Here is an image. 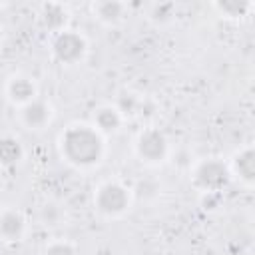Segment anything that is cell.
I'll return each instance as SVG.
<instances>
[{
    "label": "cell",
    "instance_id": "7",
    "mask_svg": "<svg viewBox=\"0 0 255 255\" xmlns=\"http://www.w3.org/2000/svg\"><path fill=\"white\" fill-rule=\"evenodd\" d=\"M52 118V108L44 100H32L22 108V122L30 129H42Z\"/></svg>",
    "mask_w": 255,
    "mask_h": 255
},
{
    "label": "cell",
    "instance_id": "1",
    "mask_svg": "<svg viewBox=\"0 0 255 255\" xmlns=\"http://www.w3.org/2000/svg\"><path fill=\"white\" fill-rule=\"evenodd\" d=\"M60 151L64 159L76 167L98 165L104 155L102 133L88 124H74L60 135Z\"/></svg>",
    "mask_w": 255,
    "mask_h": 255
},
{
    "label": "cell",
    "instance_id": "12",
    "mask_svg": "<svg viewBox=\"0 0 255 255\" xmlns=\"http://www.w3.org/2000/svg\"><path fill=\"white\" fill-rule=\"evenodd\" d=\"M229 171H233L245 183H253V179H255V151H253V147H245L243 151H239L233 157V169H229Z\"/></svg>",
    "mask_w": 255,
    "mask_h": 255
},
{
    "label": "cell",
    "instance_id": "10",
    "mask_svg": "<svg viewBox=\"0 0 255 255\" xmlns=\"http://www.w3.org/2000/svg\"><path fill=\"white\" fill-rule=\"evenodd\" d=\"M94 10V16L104 22V24H118L124 16H126V4L124 2H116V0H102V2H96L92 6Z\"/></svg>",
    "mask_w": 255,
    "mask_h": 255
},
{
    "label": "cell",
    "instance_id": "13",
    "mask_svg": "<svg viewBox=\"0 0 255 255\" xmlns=\"http://www.w3.org/2000/svg\"><path fill=\"white\" fill-rule=\"evenodd\" d=\"M24 155L20 141L12 135L0 137V167H14Z\"/></svg>",
    "mask_w": 255,
    "mask_h": 255
},
{
    "label": "cell",
    "instance_id": "2",
    "mask_svg": "<svg viewBox=\"0 0 255 255\" xmlns=\"http://www.w3.org/2000/svg\"><path fill=\"white\" fill-rule=\"evenodd\" d=\"M231 179L229 167L221 159H203L193 171V183L203 193H219Z\"/></svg>",
    "mask_w": 255,
    "mask_h": 255
},
{
    "label": "cell",
    "instance_id": "17",
    "mask_svg": "<svg viewBox=\"0 0 255 255\" xmlns=\"http://www.w3.org/2000/svg\"><path fill=\"white\" fill-rule=\"evenodd\" d=\"M44 255H76V249L66 241H58V243L48 245Z\"/></svg>",
    "mask_w": 255,
    "mask_h": 255
},
{
    "label": "cell",
    "instance_id": "15",
    "mask_svg": "<svg viewBox=\"0 0 255 255\" xmlns=\"http://www.w3.org/2000/svg\"><path fill=\"white\" fill-rule=\"evenodd\" d=\"M173 10H175V6H173L171 2H159V4H153V6H151V10H149V18H151L153 22L165 24V22L171 20Z\"/></svg>",
    "mask_w": 255,
    "mask_h": 255
},
{
    "label": "cell",
    "instance_id": "14",
    "mask_svg": "<svg viewBox=\"0 0 255 255\" xmlns=\"http://www.w3.org/2000/svg\"><path fill=\"white\" fill-rule=\"evenodd\" d=\"M223 16L227 18H241L245 16L251 8H253V2H235V0H225V2H215L213 4Z\"/></svg>",
    "mask_w": 255,
    "mask_h": 255
},
{
    "label": "cell",
    "instance_id": "9",
    "mask_svg": "<svg viewBox=\"0 0 255 255\" xmlns=\"http://www.w3.org/2000/svg\"><path fill=\"white\" fill-rule=\"evenodd\" d=\"M40 22H42V26L46 30H50L54 34H60L62 30H66V22H68V10H66V6L58 4V2L42 4Z\"/></svg>",
    "mask_w": 255,
    "mask_h": 255
},
{
    "label": "cell",
    "instance_id": "4",
    "mask_svg": "<svg viewBox=\"0 0 255 255\" xmlns=\"http://www.w3.org/2000/svg\"><path fill=\"white\" fill-rule=\"evenodd\" d=\"M94 205L104 215H110V217L122 215L129 207V191L118 181H108L98 187Z\"/></svg>",
    "mask_w": 255,
    "mask_h": 255
},
{
    "label": "cell",
    "instance_id": "16",
    "mask_svg": "<svg viewBox=\"0 0 255 255\" xmlns=\"http://www.w3.org/2000/svg\"><path fill=\"white\" fill-rule=\"evenodd\" d=\"M60 215H62V211H60V207L54 205V203H46V205L42 207V217H44L46 225H58Z\"/></svg>",
    "mask_w": 255,
    "mask_h": 255
},
{
    "label": "cell",
    "instance_id": "3",
    "mask_svg": "<svg viewBox=\"0 0 255 255\" xmlns=\"http://www.w3.org/2000/svg\"><path fill=\"white\" fill-rule=\"evenodd\" d=\"M86 50H88L86 38L76 30H62L52 40V56L60 64H68V66L78 64L86 56Z\"/></svg>",
    "mask_w": 255,
    "mask_h": 255
},
{
    "label": "cell",
    "instance_id": "8",
    "mask_svg": "<svg viewBox=\"0 0 255 255\" xmlns=\"http://www.w3.org/2000/svg\"><path fill=\"white\" fill-rule=\"evenodd\" d=\"M6 92H8L10 102L12 104H18L22 108L26 104H30L32 100H36V86L26 76H14V78H10V82L6 86Z\"/></svg>",
    "mask_w": 255,
    "mask_h": 255
},
{
    "label": "cell",
    "instance_id": "11",
    "mask_svg": "<svg viewBox=\"0 0 255 255\" xmlns=\"http://www.w3.org/2000/svg\"><path fill=\"white\" fill-rule=\"evenodd\" d=\"M124 116L118 112L116 106H102L96 114H94V128L102 133H112L118 131V128L122 126Z\"/></svg>",
    "mask_w": 255,
    "mask_h": 255
},
{
    "label": "cell",
    "instance_id": "5",
    "mask_svg": "<svg viewBox=\"0 0 255 255\" xmlns=\"http://www.w3.org/2000/svg\"><path fill=\"white\" fill-rule=\"evenodd\" d=\"M135 151L147 163L163 161L167 155V139L159 129L149 128L139 133V137L135 141Z\"/></svg>",
    "mask_w": 255,
    "mask_h": 255
},
{
    "label": "cell",
    "instance_id": "6",
    "mask_svg": "<svg viewBox=\"0 0 255 255\" xmlns=\"http://www.w3.org/2000/svg\"><path fill=\"white\" fill-rule=\"evenodd\" d=\"M26 231V219L18 209H6L0 213V237L4 241H20Z\"/></svg>",
    "mask_w": 255,
    "mask_h": 255
}]
</instances>
